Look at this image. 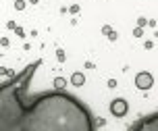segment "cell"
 <instances>
[{
	"label": "cell",
	"instance_id": "4",
	"mask_svg": "<svg viewBox=\"0 0 158 131\" xmlns=\"http://www.w3.org/2000/svg\"><path fill=\"white\" fill-rule=\"evenodd\" d=\"M133 129H156V116H152L150 119V123H146V121H143V123H139V125H135Z\"/></svg>",
	"mask_w": 158,
	"mask_h": 131
},
{
	"label": "cell",
	"instance_id": "6",
	"mask_svg": "<svg viewBox=\"0 0 158 131\" xmlns=\"http://www.w3.org/2000/svg\"><path fill=\"white\" fill-rule=\"evenodd\" d=\"M64 83H67V81H64L63 77H56V79H54V85H56V90H60V87H64Z\"/></svg>",
	"mask_w": 158,
	"mask_h": 131
},
{
	"label": "cell",
	"instance_id": "1",
	"mask_svg": "<svg viewBox=\"0 0 158 131\" xmlns=\"http://www.w3.org/2000/svg\"><path fill=\"white\" fill-rule=\"evenodd\" d=\"M40 62L42 61L31 62L17 77L0 85V131H23L29 106V102L25 100V92L29 90V81Z\"/></svg>",
	"mask_w": 158,
	"mask_h": 131
},
{
	"label": "cell",
	"instance_id": "3",
	"mask_svg": "<svg viewBox=\"0 0 158 131\" xmlns=\"http://www.w3.org/2000/svg\"><path fill=\"white\" fill-rule=\"evenodd\" d=\"M152 83H154V79H152L150 73H137L135 85H137L139 90H148V87H152Z\"/></svg>",
	"mask_w": 158,
	"mask_h": 131
},
{
	"label": "cell",
	"instance_id": "2",
	"mask_svg": "<svg viewBox=\"0 0 158 131\" xmlns=\"http://www.w3.org/2000/svg\"><path fill=\"white\" fill-rule=\"evenodd\" d=\"M127 110H129V104H127V100H123V98H118V100H112L110 104V112L114 116H125Z\"/></svg>",
	"mask_w": 158,
	"mask_h": 131
},
{
	"label": "cell",
	"instance_id": "5",
	"mask_svg": "<svg viewBox=\"0 0 158 131\" xmlns=\"http://www.w3.org/2000/svg\"><path fill=\"white\" fill-rule=\"evenodd\" d=\"M83 81H85V77H83V75H81V73H73V77H71V83L73 85H83Z\"/></svg>",
	"mask_w": 158,
	"mask_h": 131
}]
</instances>
